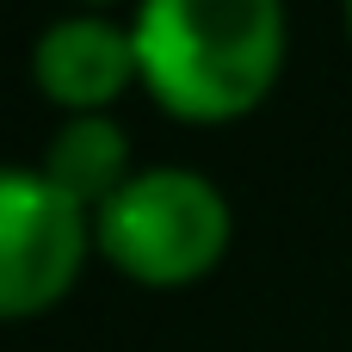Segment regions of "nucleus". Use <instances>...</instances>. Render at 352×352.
I'll list each match as a JSON object with an SVG mask.
<instances>
[{
	"instance_id": "nucleus-1",
	"label": "nucleus",
	"mask_w": 352,
	"mask_h": 352,
	"mask_svg": "<svg viewBox=\"0 0 352 352\" xmlns=\"http://www.w3.org/2000/svg\"><path fill=\"white\" fill-rule=\"evenodd\" d=\"M136 68L179 118H235L260 105L285 62L278 0H142Z\"/></svg>"
},
{
	"instance_id": "nucleus-2",
	"label": "nucleus",
	"mask_w": 352,
	"mask_h": 352,
	"mask_svg": "<svg viewBox=\"0 0 352 352\" xmlns=\"http://www.w3.org/2000/svg\"><path fill=\"white\" fill-rule=\"evenodd\" d=\"M229 241V204L204 173L148 167L99 204V248L142 285L198 278Z\"/></svg>"
},
{
	"instance_id": "nucleus-3",
	"label": "nucleus",
	"mask_w": 352,
	"mask_h": 352,
	"mask_svg": "<svg viewBox=\"0 0 352 352\" xmlns=\"http://www.w3.org/2000/svg\"><path fill=\"white\" fill-rule=\"evenodd\" d=\"M87 254V204L31 167L0 173V309L31 316L56 303Z\"/></svg>"
},
{
	"instance_id": "nucleus-4",
	"label": "nucleus",
	"mask_w": 352,
	"mask_h": 352,
	"mask_svg": "<svg viewBox=\"0 0 352 352\" xmlns=\"http://www.w3.org/2000/svg\"><path fill=\"white\" fill-rule=\"evenodd\" d=\"M31 74L50 99H62L87 118L105 99H118L130 87V74H142V68H136V37L130 31H118L105 19H62L37 37Z\"/></svg>"
},
{
	"instance_id": "nucleus-5",
	"label": "nucleus",
	"mask_w": 352,
	"mask_h": 352,
	"mask_svg": "<svg viewBox=\"0 0 352 352\" xmlns=\"http://www.w3.org/2000/svg\"><path fill=\"white\" fill-rule=\"evenodd\" d=\"M50 186H62L74 204H105L124 179H130V142L111 118L87 111L74 124L56 130V142L43 148V167H37Z\"/></svg>"
},
{
	"instance_id": "nucleus-6",
	"label": "nucleus",
	"mask_w": 352,
	"mask_h": 352,
	"mask_svg": "<svg viewBox=\"0 0 352 352\" xmlns=\"http://www.w3.org/2000/svg\"><path fill=\"white\" fill-rule=\"evenodd\" d=\"M346 25H352V0H346Z\"/></svg>"
}]
</instances>
